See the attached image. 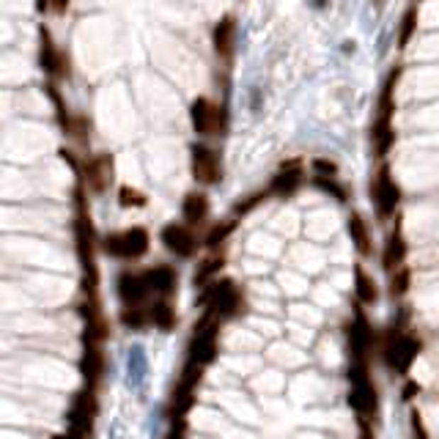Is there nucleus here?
I'll use <instances>...</instances> for the list:
<instances>
[{"instance_id":"20e7f679","label":"nucleus","mask_w":439,"mask_h":439,"mask_svg":"<svg viewBox=\"0 0 439 439\" xmlns=\"http://www.w3.org/2000/svg\"><path fill=\"white\" fill-rule=\"evenodd\" d=\"M349 382H352V390H349V404L360 418H371L377 412V387L368 377V365L365 360H355L352 371H349Z\"/></svg>"},{"instance_id":"ea45409f","label":"nucleus","mask_w":439,"mask_h":439,"mask_svg":"<svg viewBox=\"0 0 439 439\" xmlns=\"http://www.w3.org/2000/svg\"><path fill=\"white\" fill-rule=\"evenodd\" d=\"M362 439H371V434H368V428H365V434H362Z\"/></svg>"},{"instance_id":"72a5a7b5","label":"nucleus","mask_w":439,"mask_h":439,"mask_svg":"<svg viewBox=\"0 0 439 439\" xmlns=\"http://www.w3.org/2000/svg\"><path fill=\"white\" fill-rule=\"evenodd\" d=\"M267 195H269V189H258V192H252V195H248V198H242V201L233 206V214H236V217H242V214L252 211L258 204H261V201H264V198H267Z\"/></svg>"},{"instance_id":"f8f14e48","label":"nucleus","mask_w":439,"mask_h":439,"mask_svg":"<svg viewBox=\"0 0 439 439\" xmlns=\"http://www.w3.org/2000/svg\"><path fill=\"white\" fill-rule=\"evenodd\" d=\"M211 47L220 61H233L239 47V22L233 14H223L211 28Z\"/></svg>"},{"instance_id":"a19ab883","label":"nucleus","mask_w":439,"mask_h":439,"mask_svg":"<svg viewBox=\"0 0 439 439\" xmlns=\"http://www.w3.org/2000/svg\"><path fill=\"white\" fill-rule=\"evenodd\" d=\"M415 3H420V0H415Z\"/></svg>"},{"instance_id":"6ab92c4d","label":"nucleus","mask_w":439,"mask_h":439,"mask_svg":"<svg viewBox=\"0 0 439 439\" xmlns=\"http://www.w3.org/2000/svg\"><path fill=\"white\" fill-rule=\"evenodd\" d=\"M80 371H83L85 387H88V390H94V387L102 382V374H105V352H102V346L85 343V355H83V362H80Z\"/></svg>"},{"instance_id":"9d476101","label":"nucleus","mask_w":439,"mask_h":439,"mask_svg":"<svg viewBox=\"0 0 439 439\" xmlns=\"http://www.w3.org/2000/svg\"><path fill=\"white\" fill-rule=\"evenodd\" d=\"M217 333H220V324L214 321V313L206 311L204 321L195 327V335H192V340H189L187 360H195V362H201V365L206 368L211 360L217 357Z\"/></svg>"},{"instance_id":"f3484780","label":"nucleus","mask_w":439,"mask_h":439,"mask_svg":"<svg viewBox=\"0 0 439 439\" xmlns=\"http://www.w3.org/2000/svg\"><path fill=\"white\" fill-rule=\"evenodd\" d=\"M148 283L146 274H135V272H124L118 277V296L126 308H140V302L148 296Z\"/></svg>"},{"instance_id":"f704fd0d","label":"nucleus","mask_w":439,"mask_h":439,"mask_svg":"<svg viewBox=\"0 0 439 439\" xmlns=\"http://www.w3.org/2000/svg\"><path fill=\"white\" fill-rule=\"evenodd\" d=\"M72 138H77L80 143H88V135H91V121L85 116H74V124H72Z\"/></svg>"},{"instance_id":"b1692460","label":"nucleus","mask_w":439,"mask_h":439,"mask_svg":"<svg viewBox=\"0 0 439 439\" xmlns=\"http://www.w3.org/2000/svg\"><path fill=\"white\" fill-rule=\"evenodd\" d=\"M44 94L50 96V102H52V107H55V118H58L61 129L66 132V135H69V132H72V124H74V116L69 113V107H66V102H63L61 88L52 83V80H50V83L44 85Z\"/></svg>"},{"instance_id":"393cba45","label":"nucleus","mask_w":439,"mask_h":439,"mask_svg":"<svg viewBox=\"0 0 439 439\" xmlns=\"http://www.w3.org/2000/svg\"><path fill=\"white\" fill-rule=\"evenodd\" d=\"M355 291H357V299L362 305H374L379 299V286L362 267H355Z\"/></svg>"},{"instance_id":"f257e3e1","label":"nucleus","mask_w":439,"mask_h":439,"mask_svg":"<svg viewBox=\"0 0 439 439\" xmlns=\"http://www.w3.org/2000/svg\"><path fill=\"white\" fill-rule=\"evenodd\" d=\"M401 74L404 69L401 66H393L382 83V91H379L377 99V118H374V126H371V140H374V151L377 157H387L390 148L396 146V126H393V116H396V88L401 83Z\"/></svg>"},{"instance_id":"7c9ffc66","label":"nucleus","mask_w":439,"mask_h":439,"mask_svg":"<svg viewBox=\"0 0 439 439\" xmlns=\"http://www.w3.org/2000/svg\"><path fill=\"white\" fill-rule=\"evenodd\" d=\"M148 321H151V313L140 311V308H124V313H121V324L129 330H143Z\"/></svg>"},{"instance_id":"e433bc0d","label":"nucleus","mask_w":439,"mask_h":439,"mask_svg":"<svg viewBox=\"0 0 439 439\" xmlns=\"http://www.w3.org/2000/svg\"><path fill=\"white\" fill-rule=\"evenodd\" d=\"M187 437V426H184V420H176L173 426H170V431L165 434V439H184Z\"/></svg>"},{"instance_id":"412c9836","label":"nucleus","mask_w":439,"mask_h":439,"mask_svg":"<svg viewBox=\"0 0 439 439\" xmlns=\"http://www.w3.org/2000/svg\"><path fill=\"white\" fill-rule=\"evenodd\" d=\"M182 214H184V223L187 226H198L209 217V198L198 189H192L184 195V204H182Z\"/></svg>"},{"instance_id":"ddd939ff","label":"nucleus","mask_w":439,"mask_h":439,"mask_svg":"<svg viewBox=\"0 0 439 439\" xmlns=\"http://www.w3.org/2000/svg\"><path fill=\"white\" fill-rule=\"evenodd\" d=\"M418 352H420L418 338H412V335H398V333H396V338H390V343H387V349H384L387 365L396 368L398 374H409V368H412Z\"/></svg>"},{"instance_id":"bb28decb","label":"nucleus","mask_w":439,"mask_h":439,"mask_svg":"<svg viewBox=\"0 0 439 439\" xmlns=\"http://www.w3.org/2000/svg\"><path fill=\"white\" fill-rule=\"evenodd\" d=\"M148 313H151V324L160 327V330H173V327H176V311H173V305H170L167 299L154 302Z\"/></svg>"},{"instance_id":"dca6fc26","label":"nucleus","mask_w":439,"mask_h":439,"mask_svg":"<svg viewBox=\"0 0 439 439\" xmlns=\"http://www.w3.org/2000/svg\"><path fill=\"white\" fill-rule=\"evenodd\" d=\"M162 245L170 252L182 255V258H189L198 250V239H195V233H192L187 223H170V226H165L162 228Z\"/></svg>"},{"instance_id":"423d86ee","label":"nucleus","mask_w":439,"mask_h":439,"mask_svg":"<svg viewBox=\"0 0 439 439\" xmlns=\"http://www.w3.org/2000/svg\"><path fill=\"white\" fill-rule=\"evenodd\" d=\"M201 305L209 311V313L217 316H236L242 308H245V299H242V291L230 283V280H220V283H211L204 289L201 294Z\"/></svg>"},{"instance_id":"5701e85b","label":"nucleus","mask_w":439,"mask_h":439,"mask_svg":"<svg viewBox=\"0 0 439 439\" xmlns=\"http://www.w3.org/2000/svg\"><path fill=\"white\" fill-rule=\"evenodd\" d=\"M418 22H420V9L418 3H412V6H406V11L401 14V22H398V50H406L409 42H412V36L418 33Z\"/></svg>"},{"instance_id":"a878e982","label":"nucleus","mask_w":439,"mask_h":439,"mask_svg":"<svg viewBox=\"0 0 439 439\" xmlns=\"http://www.w3.org/2000/svg\"><path fill=\"white\" fill-rule=\"evenodd\" d=\"M349 236L355 242V248L360 250V255H371L374 248H371V233H368V226L360 214H352L349 217Z\"/></svg>"},{"instance_id":"4c0bfd02","label":"nucleus","mask_w":439,"mask_h":439,"mask_svg":"<svg viewBox=\"0 0 439 439\" xmlns=\"http://www.w3.org/2000/svg\"><path fill=\"white\" fill-rule=\"evenodd\" d=\"M69 6H72V0H50V9H52L55 14H66Z\"/></svg>"},{"instance_id":"58836bf2","label":"nucleus","mask_w":439,"mask_h":439,"mask_svg":"<svg viewBox=\"0 0 439 439\" xmlns=\"http://www.w3.org/2000/svg\"><path fill=\"white\" fill-rule=\"evenodd\" d=\"M33 6H36V11H39V14L50 11V0H33Z\"/></svg>"},{"instance_id":"f03ea898","label":"nucleus","mask_w":439,"mask_h":439,"mask_svg":"<svg viewBox=\"0 0 439 439\" xmlns=\"http://www.w3.org/2000/svg\"><path fill=\"white\" fill-rule=\"evenodd\" d=\"M74 242H77V255H80L85 272V291H96L99 274H96V255H94V226H91V211L85 204L83 182L74 187Z\"/></svg>"},{"instance_id":"2eb2a0df","label":"nucleus","mask_w":439,"mask_h":439,"mask_svg":"<svg viewBox=\"0 0 439 439\" xmlns=\"http://www.w3.org/2000/svg\"><path fill=\"white\" fill-rule=\"evenodd\" d=\"M83 184L91 187L94 192H105L107 184L113 182V157L110 154H96V157H88L83 162Z\"/></svg>"},{"instance_id":"39448f33","label":"nucleus","mask_w":439,"mask_h":439,"mask_svg":"<svg viewBox=\"0 0 439 439\" xmlns=\"http://www.w3.org/2000/svg\"><path fill=\"white\" fill-rule=\"evenodd\" d=\"M39 69L55 83V80H69L72 66H69V55L58 50V44L52 39V30L47 25H39Z\"/></svg>"},{"instance_id":"473e14b6","label":"nucleus","mask_w":439,"mask_h":439,"mask_svg":"<svg viewBox=\"0 0 439 439\" xmlns=\"http://www.w3.org/2000/svg\"><path fill=\"white\" fill-rule=\"evenodd\" d=\"M409 283H412V269L409 267L396 269L393 277H390V291H393V296H404V294L409 291Z\"/></svg>"},{"instance_id":"0eeeda50","label":"nucleus","mask_w":439,"mask_h":439,"mask_svg":"<svg viewBox=\"0 0 439 439\" xmlns=\"http://www.w3.org/2000/svg\"><path fill=\"white\" fill-rule=\"evenodd\" d=\"M371 195H374V204H377V214L382 220L393 217L398 211V204H401V187L393 179V170L387 162H382V167L377 170L374 182H371Z\"/></svg>"},{"instance_id":"2f4dec72","label":"nucleus","mask_w":439,"mask_h":439,"mask_svg":"<svg viewBox=\"0 0 439 439\" xmlns=\"http://www.w3.org/2000/svg\"><path fill=\"white\" fill-rule=\"evenodd\" d=\"M118 204L121 206H126V209H140V206H146V195L140 192V189L129 187V184H124V187L118 189Z\"/></svg>"},{"instance_id":"c85d7f7f","label":"nucleus","mask_w":439,"mask_h":439,"mask_svg":"<svg viewBox=\"0 0 439 439\" xmlns=\"http://www.w3.org/2000/svg\"><path fill=\"white\" fill-rule=\"evenodd\" d=\"M313 184L318 189H324L327 195H333L335 201H340V204H343V201H349V192H346V187H343L335 176H313Z\"/></svg>"},{"instance_id":"6e6552de","label":"nucleus","mask_w":439,"mask_h":439,"mask_svg":"<svg viewBox=\"0 0 439 439\" xmlns=\"http://www.w3.org/2000/svg\"><path fill=\"white\" fill-rule=\"evenodd\" d=\"M204 377V365L187 360L184 368H182V377L176 382V390H173V404H170V415H176L179 420H184L192 404H195V390H198V382Z\"/></svg>"},{"instance_id":"9b49d317","label":"nucleus","mask_w":439,"mask_h":439,"mask_svg":"<svg viewBox=\"0 0 439 439\" xmlns=\"http://www.w3.org/2000/svg\"><path fill=\"white\" fill-rule=\"evenodd\" d=\"M189 167H192L195 182H201V184H217L223 179L220 157L206 143H192L189 146Z\"/></svg>"},{"instance_id":"c9c22d12","label":"nucleus","mask_w":439,"mask_h":439,"mask_svg":"<svg viewBox=\"0 0 439 439\" xmlns=\"http://www.w3.org/2000/svg\"><path fill=\"white\" fill-rule=\"evenodd\" d=\"M311 167H313V176H338V165L333 160H324V157H316Z\"/></svg>"},{"instance_id":"c756f323","label":"nucleus","mask_w":439,"mask_h":439,"mask_svg":"<svg viewBox=\"0 0 439 439\" xmlns=\"http://www.w3.org/2000/svg\"><path fill=\"white\" fill-rule=\"evenodd\" d=\"M233 230H236V220H226V223L211 226L209 233H206V245H209V248H220Z\"/></svg>"},{"instance_id":"4468645a","label":"nucleus","mask_w":439,"mask_h":439,"mask_svg":"<svg viewBox=\"0 0 439 439\" xmlns=\"http://www.w3.org/2000/svg\"><path fill=\"white\" fill-rule=\"evenodd\" d=\"M302 182H305V170H302V160H289V162H283L280 170L272 176V182H269V195H277V198H289L294 195L296 189L302 187Z\"/></svg>"},{"instance_id":"cd10ccee","label":"nucleus","mask_w":439,"mask_h":439,"mask_svg":"<svg viewBox=\"0 0 439 439\" xmlns=\"http://www.w3.org/2000/svg\"><path fill=\"white\" fill-rule=\"evenodd\" d=\"M223 264H226V258H223L220 252H214L206 261H201V267H198V272H195V286H206V280H209L211 274L220 272Z\"/></svg>"},{"instance_id":"7ed1b4c3","label":"nucleus","mask_w":439,"mask_h":439,"mask_svg":"<svg viewBox=\"0 0 439 439\" xmlns=\"http://www.w3.org/2000/svg\"><path fill=\"white\" fill-rule=\"evenodd\" d=\"M148 230L135 226V228L126 230H116V233H107L102 236V250L113 258H124V261H135L140 255L148 252Z\"/></svg>"},{"instance_id":"a211bd4d","label":"nucleus","mask_w":439,"mask_h":439,"mask_svg":"<svg viewBox=\"0 0 439 439\" xmlns=\"http://www.w3.org/2000/svg\"><path fill=\"white\" fill-rule=\"evenodd\" d=\"M404 258H406V239H404L401 220H398L396 228L390 230V236H387V245H384V252H382V264H384L387 272L393 274L396 269L404 267Z\"/></svg>"},{"instance_id":"1a4fd4ad","label":"nucleus","mask_w":439,"mask_h":439,"mask_svg":"<svg viewBox=\"0 0 439 439\" xmlns=\"http://www.w3.org/2000/svg\"><path fill=\"white\" fill-rule=\"evenodd\" d=\"M189 121H192L195 135L211 138L226 129V113L220 105H214L209 96H195L189 105Z\"/></svg>"},{"instance_id":"4be33fe9","label":"nucleus","mask_w":439,"mask_h":439,"mask_svg":"<svg viewBox=\"0 0 439 439\" xmlns=\"http://www.w3.org/2000/svg\"><path fill=\"white\" fill-rule=\"evenodd\" d=\"M146 283L151 291L162 294V296H167V294H173V289H176V269H170V267H151V269H146Z\"/></svg>"},{"instance_id":"aec40b11","label":"nucleus","mask_w":439,"mask_h":439,"mask_svg":"<svg viewBox=\"0 0 439 439\" xmlns=\"http://www.w3.org/2000/svg\"><path fill=\"white\" fill-rule=\"evenodd\" d=\"M349 343H352V352H355V360H365L371 343H374V330L368 324V318L362 313H357L352 318V327H349Z\"/></svg>"}]
</instances>
